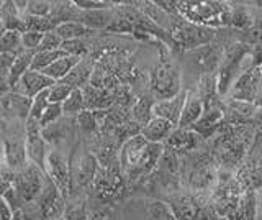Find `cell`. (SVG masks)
Instances as JSON below:
<instances>
[{
	"label": "cell",
	"mask_w": 262,
	"mask_h": 220,
	"mask_svg": "<svg viewBox=\"0 0 262 220\" xmlns=\"http://www.w3.org/2000/svg\"><path fill=\"white\" fill-rule=\"evenodd\" d=\"M13 214L15 212L7 204V201L4 197H0V220H13Z\"/></svg>",
	"instance_id": "c3c4849f"
},
{
	"label": "cell",
	"mask_w": 262,
	"mask_h": 220,
	"mask_svg": "<svg viewBox=\"0 0 262 220\" xmlns=\"http://www.w3.org/2000/svg\"><path fill=\"white\" fill-rule=\"evenodd\" d=\"M185 99H187V92L180 91L177 95L170 97V99L156 101L154 109H152L154 117L164 118V120L170 122L172 125L177 127L179 120H180V115H182V109H184Z\"/></svg>",
	"instance_id": "2e32d148"
},
{
	"label": "cell",
	"mask_w": 262,
	"mask_h": 220,
	"mask_svg": "<svg viewBox=\"0 0 262 220\" xmlns=\"http://www.w3.org/2000/svg\"><path fill=\"white\" fill-rule=\"evenodd\" d=\"M74 89L64 83H56L53 87H49V104H64L68 97L72 94Z\"/></svg>",
	"instance_id": "74e56055"
},
{
	"label": "cell",
	"mask_w": 262,
	"mask_h": 220,
	"mask_svg": "<svg viewBox=\"0 0 262 220\" xmlns=\"http://www.w3.org/2000/svg\"><path fill=\"white\" fill-rule=\"evenodd\" d=\"M64 113H79L87 110L85 109V99H84V91L82 89H74L72 94L68 97V101L62 104Z\"/></svg>",
	"instance_id": "d6a6232c"
},
{
	"label": "cell",
	"mask_w": 262,
	"mask_h": 220,
	"mask_svg": "<svg viewBox=\"0 0 262 220\" xmlns=\"http://www.w3.org/2000/svg\"><path fill=\"white\" fill-rule=\"evenodd\" d=\"M15 56L16 54L0 53V84L8 86V77H10V71H12V66L15 63Z\"/></svg>",
	"instance_id": "60d3db41"
},
{
	"label": "cell",
	"mask_w": 262,
	"mask_h": 220,
	"mask_svg": "<svg viewBox=\"0 0 262 220\" xmlns=\"http://www.w3.org/2000/svg\"><path fill=\"white\" fill-rule=\"evenodd\" d=\"M62 104H49L48 105V109L45 110L43 113V117L39 118V125L43 130H46L48 127H51L54 125L57 120H59L62 117Z\"/></svg>",
	"instance_id": "d590c367"
},
{
	"label": "cell",
	"mask_w": 262,
	"mask_h": 220,
	"mask_svg": "<svg viewBox=\"0 0 262 220\" xmlns=\"http://www.w3.org/2000/svg\"><path fill=\"white\" fill-rule=\"evenodd\" d=\"M25 145H27L28 161L45 171V161L48 153L43 140V128L35 118H27V142H25Z\"/></svg>",
	"instance_id": "8fae6325"
},
{
	"label": "cell",
	"mask_w": 262,
	"mask_h": 220,
	"mask_svg": "<svg viewBox=\"0 0 262 220\" xmlns=\"http://www.w3.org/2000/svg\"><path fill=\"white\" fill-rule=\"evenodd\" d=\"M260 76H262V66H260Z\"/></svg>",
	"instance_id": "f907efd6"
},
{
	"label": "cell",
	"mask_w": 262,
	"mask_h": 220,
	"mask_svg": "<svg viewBox=\"0 0 262 220\" xmlns=\"http://www.w3.org/2000/svg\"><path fill=\"white\" fill-rule=\"evenodd\" d=\"M57 220H64V218H57Z\"/></svg>",
	"instance_id": "816d5d0a"
},
{
	"label": "cell",
	"mask_w": 262,
	"mask_h": 220,
	"mask_svg": "<svg viewBox=\"0 0 262 220\" xmlns=\"http://www.w3.org/2000/svg\"><path fill=\"white\" fill-rule=\"evenodd\" d=\"M213 38H215L213 28L195 25L187 20L172 28V43L184 51H193L205 45H210Z\"/></svg>",
	"instance_id": "8992f818"
},
{
	"label": "cell",
	"mask_w": 262,
	"mask_h": 220,
	"mask_svg": "<svg viewBox=\"0 0 262 220\" xmlns=\"http://www.w3.org/2000/svg\"><path fill=\"white\" fill-rule=\"evenodd\" d=\"M248 56H251V46L248 43H234L225 51L223 61H221L216 72V86L220 95H226L234 84V81L244 71H248L243 69V63Z\"/></svg>",
	"instance_id": "3957f363"
},
{
	"label": "cell",
	"mask_w": 262,
	"mask_h": 220,
	"mask_svg": "<svg viewBox=\"0 0 262 220\" xmlns=\"http://www.w3.org/2000/svg\"><path fill=\"white\" fill-rule=\"evenodd\" d=\"M82 61V58H76V56H69L66 54L62 58L57 59L54 64H51L46 71H43L48 77H51L54 83H59L64 77L69 76V72L77 66V64Z\"/></svg>",
	"instance_id": "cb8c5ba5"
},
{
	"label": "cell",
	"mask_w": 262,
	"mask_h": 220,
	"mask_svg": "<svg viewBox=\"0 0 262 220\" xmlns=\"http://www.w3.org/2000/svg\"><path fill=\"white\" fill-rule=\"evenodd\" d=\"M61 50L69 54V56H76V58H87L89 54V48L85 45L84 39H69V42H62Z\"/></svg>",
	"instance_id": "e575fe53"
},
{
	"label": "cell",
	"mask_w": 262,
	"mask_h": 220,
	"mask_svg": "<svg viewBox=\"0 0 262 220\" xmlns=\"http://www.w3.org/2000/svg\"><path fill=\"white\" fill-rule=\"evenodd\" d=\"M260 89H262L260 68H249L234 81V84L228 92V97L229 101L256 104Z\"/></svg>",
	"instance_id": "ba28073f"
},
{
	"label": "cell",
	"mask_w": 262,
	"mask_h": 220,
	"mask_svg": "<svg viewBox=\"0 0 262 220\" xmlns=\"http://www.w3.org/2000/svg\"><path fill=\"white\" fill-rule=\"evenodd\" d=\"M13 220H25L23 212H21V210H16L15 214H13Z\"/></svg>",
	"instance_id": "681fc988"
},
{
	"label": "cell",
	"mask_w": 262,
	"mask_h": 220,
	"mask_svg": "<svg viewBox=\"0 0 262 220\" xmlns=\"http://www.w3.org/2000/svg\"><path fill=\"white\" fill-rule=\"evenodd\" d=\"M177 13L187 22L202 27L231 25V9L220 2H176Z\"/></svg>",
	"instance_id": "7a4b0ae2"
},
{
	"label": "cell",
	"mask_w": 262,
	"mask_h": 220,
	"mask_svg": "<svg viewBox=\"0 0 262 220\" xmlns=\"http://www.w3.org/2000/svg\"><path fill=\"white\" fill-rule=\"evenodd\" d=\"M56 33L61 36L62 42H69V39H84L85 36H90L94 30L82 25L80 22H66L56 27Z\"/></svg>",
	"instance_id": "484cf974"
},
{
	"label": "cell",
	"mask_w": 262,
	"mask_h": 220,
	"mask_svg": "<svg viewBox=\"0 0 262 220\" xmlns=\"http://www.w3.org/2000/svg\"><path fill=\"white\" fill-rule=\"evenodd\" d=\"M154 104H156V97L151 94L139 97V99L135 102L133 110H131V113H133V122H136L141 128L154 118V113H152Z\"/></svg>",
	"instance_id": "603a6c76"
},
{
	"label": "cell",
	"mask_w": 262,
	"mask_h": 220,
	"mask_svg": "<svg viewBox=\"0 0 262 220\" xmlns=\"http://www.w3.org/2000/svg\"><path fill=\"white\" fill-rule=\"evenodd\" d=\"M45 174L66 197L71 189V173L68 159L59 151H48L45 161Z\"/></svg>",
	"instance_id": "9c48e42d"
},
{
	"label": "cell",
	"mask_w": 262,
	"mask_h": 220,
	"mask_svg": "<svg viewBox=\"0 0 262 220\" xmlns=\"http://www.w3.org/2000/svg\"><path fill=\"white\" fill-rule=\"evenodd\" d=\"M251 59H252V68L262 66V43L251 46Z\"/></svg>",
	"instance_id": "7dc6e473"
},
{
	"label": "cell",
	"mask_w": 262,
	"mask_h": 220,
	"mask_svg": "<svg viewBox=\"0 0 262 220\" xmlns=\"http://www.w3.org/2000/svg\"><path fill=\"white\" fill-rule=\"evenodd\" d=\"M61 45H62V39L61 36L56 33V31H48L43 36V42L39 45V50L38 51H53V50H61Z\"/></svg>",
	"instance_id": "f6af8a7d"
},
{
	"label": "cell",
	"mask_w": 262,
	"mask_h": 220,
	"mask_svg": "<svg viewBox=\"0 0 262 220\" xmlns=\"http://www.w3.org/2000/svg\"><path fill=\"white\" fill-rule=\"evenodd\" d=\"M64 195L59 192V189L49 181H46L45 191L38 199V214L39 220H57L64 215Z\"/></svg>",
	"instance_id": "30bf717a"
},
{
	"label": "cell",
	"mask_w": 262,
	"mask_h": 220,
	"mask_svg": "<svg viewBox=\"0 0 262 220\" xmlns=\"http://www.w3.org/2000/svg\"><path fill=\"white\" fill-rule=\"evenodd\" d=\"M98 161L94 154H85L84 158L80 159L79 163V174H77V179H79V184L85 186L89 183H94L95 179V174L98 171Z\"/></svg>",
	"instance_id": "f1b7e54d"
},
{
	"label": "cell",
	"mask_w": 262,
	"mask_h": 220,
	"mask_svg": "<svg viewBox=\"0 0 262 220\" xmlns=\"http://www.w3.org/2000/svg\"><path fill=\"white\" fill-rule=\"evenodd\" d=\"M176 128L177 127L172 125L170 122L159 118V117H154L149 124L141 128V135L146 138L147 142L162 145V142H166Z\"/></svg>",
	"instance_id": "ffe728a7"
},
{
	"label": "cell",
	"mask_w": 262,
	"mask_h": 220,
	"mask_svg": "<svg viewBox=\"0 0 262 220\" xmlns=\"http://www.w3.org/2000/svg\"><path fill=\"white\" fill-rule=\"evenodd\" d=\"M21 35L23 33H20V31L4 30V33L0 35V53H10V54L21 53L23 51Z\"/></svg>",
	"instance_id": "83f0119b"
},
{
	"label": "cell",
	"mask_w": 262,
	"mask_h": 220,
	"mask_svg": "<svg viewBox=\"0 0 262 220\" xmlns=\"http://www.w3.org/2000/svg\"><path fill=\"white\" fill-rule=\"evenodd\" d=\"M74 5L80 12H90V10H110V7H113L115 4L106 2V0H76Z\"/></svg>",
	"instance_id": "ab89813d"
},
{
	"label": "cell",
	"mask_w": 262,
	"mask_h": 220,
	"mask_svg": "<svg viewBox=\"0 0 262 220\" xmlns=\"http://www.w3.org/2000/svg\"><path fill=\"white\" fill-rule=\"evenodd\" d=\"M4 156H5V165L15 173L21 171L28 165V153H27V145L21 142H10L7 140L4 143Z\"/></svg>",
	"instance_id": "d6986e66"
},
{
	"label": "cell",
	"mask_w": 262,
	"mask_h": 220,
	"mask_svg": "<svg viewBox=\"0 0 262 220\" xmlns=\"http://www.w3.org/2000/svg\"><path fill=\"white\" fill-rule=\"evenodd\" d=\"M151 91L156 101L170 99L182 91V79L180 72L167 58H161L151 72Z\"/></svg>",
	"instance_id": "5b68a950"
},
{
	"label": "cell",
	"mask_w": 262,
	"mask_h": 220,
	"mask_svg": "<svg viewBox=\"0 0 262 220\" xmlns=\"http://www.w3.org/2000/svg\"><path fill=\"white\" fill-rule=\"evenodd\" d=\"M164 146L151 143L139 133L123 142L120 148V168L129 181H143L149 177L159 166Z\"/></svg>",
	"instance_id": "6da1fadb"
},
{
	"label": "cell",
	"mask_w": 262,
	"mask_h": 220,
	"mask_svg": "<svg viewBox=\"0 0 262 220\" xmlns=\"http://www.w3.org/2000/svg\"><path fill=\"white\" fill-rule=\"evenodd\" d=\"M33 56H35V53L27 51V50H23L21 53H18L15 56V63H13L12 71H10V77H8V86L15 87L16 84H18V81L23 77L25 72L31 69Z\"/></svg>",
	"instance_id": "4316f807"
},
{
	"label": "cell",
	"mask_w": 262,
	"mask_h": 220,
	"mask_svg": "<svg viewBox=\"0 0 262 220\" xmlns=\"http://www.w3.org/2000/svg\"><path fill=\"white\" fill-rule=\"evenodd\" d=\"M190 56H192L195 68L203 71V76H205V74H213V72H215L216 66L223 61L225 51H221V48L218 45L210 43V45L199 48V50L190 51Z\"/></svg>",
	"instance_id": "9a60e30c"
},
{
	"label": "cell",
	"mask_w": 262,
	"mask_h": 220,
	"mask_svg": "<svg viewBox=\"0 0 262 220\" xmlns=\"http://www.w3.org/2000/svg\"><path fill=\"white\" fill-rule=\"evenodd\" d=\"M182 181L190 191L205 192L215 189L218 173L207 154H200V156L188 159V165L182 169Z\"/></svg>",
	"instance_id": "277c9868"
},
{
	"label": "cell",
	"mask_w": 262,
	"mask_h": 220,
	"mask_svg": "<svg viewBox=\"0 0 262 220\" xmlns=\"http://www.w3.org/2000/svg\"><path fill=\"white\" fill-rule=\"evenodd\" d=\"M48 177L45 171L39 166L28 163L21 171H18L15 176V189L18 192L20 199L23 204H31L39 199V195L43 194Z\"/></svg>",
	"instance_id": "52a82bcc"
},
{
	"label": "cell",
	"mask_w": 262,
	"mask_h": 220,
	"mask_svg": "<svg viewBox=\"0 0 262 220\" xmlns=\"http://www.w3.org/2000/svg\"><path fill=\"white\" fill-rule=\"evenodd\" d=\"M79 22L90 30H102L108 28L112 25V13L110 10H90V12H80Z\"/></svg>",
	"instance_id": "d4e9b609"
},
{
	"label": "cell",
	"mask_w": 262,
	"mask_h": 220,
	"mask_svg": "<svg viewBox=\"0 0 262 220\" xmlns=\"http://www.w3.org/2000/svg\"><path fill=\"white\" fill-rule=\"evenodd\" d=\"M94 69H95L94 61L89 59V58H84L76 68L69 72V76L64 77L62 81H59V83L68 84L72 89H84L85 84L90 83V79H92Z\"/></svg>",
	"instance_id": "44dd1931"
},
{
	"label": "cell",
	"mask_w": 262,
	"mask_h": 220,
	"mask_svg": "<svg viewBox=\"0 0 262 220\" xmlns=\"http://www.w3.org/2000/svg\"><path fill=\"white\" fill-rule=\"evenodd\" d=\"M226 110L221 105H213V107H207L203 112L200 120L192 127V130L200 135L202 138H211L218 130L223 127V122L226 120Z\"/></svg>",
	"instance_id": "4fadbf2b"
},
{
	"label": "cell",
	"mask_w": 262,
	"mask_h": 220,
	"mask_svg": "<svg viewBox=\"0 0 262 220\" xmlns=\"http://www.w3.org/2000/svg\"><path fill=\"white\" fill-rule=\"evenodd\" d=\"M226 109L229 110L231 115L236 117V120H248L251 117H254L257 107L254 104H248V102H237V101H229L226 104Z\"/></svg>",
	"instance_id": "1f68e13d"
},
{
	"label": "cell",
	"mask_w": 262,
	"mask_h": 220,
	"mask_svg": "<svg viewBox=\"0 0 262 220\" xmlns=\"http://www.w3.org/2000/svg\"><path fill=\"white\" fill-rule=\"evenodd\" d=\"M169 207L174 214L176 220H196L202 204L200 201L190 194L174 192L167 201Z\"/></svg>",
	"instance_id": "5bb4252c"
},
{
	"label": "cell",
	"mask_w": 262,
	"mask_h": 220,
	"mask_svg": "<svg viewBox=\"0 0 262 220\" xmlns=\"http://www.w3.org/2000/svg\"><path fill=\"white\" fill-rule=\"evenodd\" d=\"M43 33H36V31H25L21 35V45L23 50L36 53L39 50V45L43 42Z\"/></svg>",
	"instance_id": "b9f144b4"
},
{
	"label": "cell",
	"mask_w": 262,
	"mask_h": 220,
	"mask_svg": "<svg viewBox=\"0 0 262 220\" xmlns=\"http://www.w3.org/2000/svg\"><path fill=\"white\" fill-rule=\"evenodd\" d=\"M62 218L64 220H90V215L84 202H74L71 206L66 207Z\"/></svg>",
	"instance_id": "f35d334b"
},
{
	"label": "cell",
	"mask_w": 262,
	"mask_h": 220,
	"mask_svg": "<svg viewBox=\"0 0 262 220\" xmlns=\"http://www.w3.org/2000/svg\"><path fill=\"white\" fill-rule=\"evenodd\" d=\"M62 56H66V53L62 50L36 51L35 56H33V61H31V69L43 72V71H46L49 66H51V64H54L59 58H62Z\"/></svg>",
	"instance_id": "f546056e"
},
{
	"label": "cell",
	"mask_w": 262,
	"mask_h": 220,
	"mask_svg": "<svg viewBox=\"0 0 262 220\" xmlns=\"http://www.w3.org/2000/svg\"><path fill=\"white\" fill-rule=\"evenodd\" d=\"M15 176L16 173L12 171L7 165L0 168V197H4L7 191H10L15 186Z\"/></svg>",
	"instance_id": "ee69618b"
},
{
	"label": "cell",
	"mask_w": 262,
	"mask_h": 220,
	"mask_svg": "<svg viewBox=\"0 0 262 220\" xmlns=\"http://www.w3.org/2000/svg\"><path fill=\"white\" fill-rule=\"evenodd\" d=\"M53 4L46 2V0H30L27 7V13L31 17H51Z\"/></svg>",
	"instance_id": "8d00e7d4"
},
{
	"label": "cell",
	"mask_w": 262,
	"mask_h": 220,
	"mask_svg": "<svg viewBox=\"0 0 262 220\" xmlns=\"http://www.w3.org/2000/svg\"><path fill=\"white\" fill-rule=\"evenodd\" d=\"M25 27L27 31H36V33H48V31L56 30V23L51 17H31L25 15Z\"/></svg>",
	"instance_id": "4dcf8cb0"
},
{
	"label": "cell",
	"mask_w": 262,
	"mask_h": 220,
	"mask_svg": "<svg viewBox=\"0 0 262 220\" xmlns=\"http://www.w3.org/2000/svg\"><path fill=\"white\" fill-rule=\"evenodd\" d=\"M200 135H196L193 130H185V128H176L174 132L170 133V136L166 140V148L176 151L177 154L182 153H190L195 151L196 146H199Z\"/></svg>",
	"instance_id": "ac0fdd59"
},
{
	"label": "cell",
	"mask_w": 262,
	"mask_h": 220,
	"mask_svg": "<svg viewBox=\"0 0 262 220\" xmlns=\"http://www.w3.org/2000/svg\"><path fill=\"white\" fill-rule=\"evenodd\" d=\"M56 83L48 77L45 72H39V71H27L23 74V77L18 81V84H16V91L20 92V95L27 97V99H35L38 94H41L43 91H48L49 87H53Z\"/></svg>",
	"instance_id": "7c38bea8"
},
{
	"label": "cell",
	"mask_w": 262,
	"mask_h": 220,
	"mask_svg": "<svg viewBox=\"0 0 262 220\" xmlns=\"http://www.w3.org/2000/svg\"><path fill=\"white\" fill-rule=\"evenodd\" d=\"M141 220H176L167 202L158 199H144L141 202Z\"/></svg>",
	"instance_id": "7402d4cb"
},
{
	"label": "cell",
	"mask_w": 262,
	"mask_h": 220,
	"mask_svg": "<svg viewBox=\"0 0 262 220\" xmlns=\"http://www.w3.org/2000/svg\"><path fill=\"white\" fill-rule=\"evenodd\" d=\"M48 105H49V89H48V91H43L41 94H38L35 99L31 101L28 118H35V120L39 122V118L43 117L45 110L48 109Z\"/></svg>",
	"instance_id": "836d02e7"
},
{
	"label": "cell",
	"mask_w": 262,
	"mask_h": 220,
	"mask_svg": "<svg viewBox=\"0 0 262 220\" xmlns=\"http://www.w3.org/2000/svg\"><path fill=\"white\" fill-rule=\"evenodd\" d=\"M203 112H205V105H203L202 97L199 95V92H196V89H195V91H188L177 128L192 130V127L203 115Z\"/></svg>",
	"instance_id": "e0dca14e"
},
{
	"label": "cell",
	"mask_w": 262,
	"mask_h": 220,
	"mask_svg": "<svg viewBox=\"0 0 262 220\" xmlns=\"http://www.w3.org/2000/svg\"><path fill=\"white\" fill-rule=\"evenodd\" d=\"M231 25H234L237 28H251L252 22H251L249 15L246 13V10L239 9V10H233L231 12Z\"/></svg>",
	"instance_id": "bcb514c9"
},
{
	"label": "cell",
	"mask_w": 262,
	"mask_h": 220,
	"mask_svg": "<svg viewBox=\"0 0 262 220\" xmlns=\"http://www.w3.org/2000/svg\"><path fill=\"white\" fill-rule=\"evenodd\" d=\"M77 122H79L80 128L84 130V132H87V133L95 132L97 127H98V120H97L95 113H94L92 110H84V112H80L79 115H77Z\"/></svg>",
	"instance_id": "7bdbcfd3"
}]
</instances>
